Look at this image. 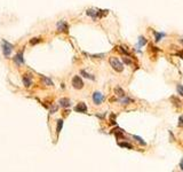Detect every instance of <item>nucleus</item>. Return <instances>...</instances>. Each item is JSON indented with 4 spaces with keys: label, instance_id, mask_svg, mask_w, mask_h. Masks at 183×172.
I'll return each instance as SVG.
<instances>
[{
    "label": "nucleus",
    "instance_id": "obj_7",
    "mask_svg": "<svg viewBox=\"0 0 183 172\" xmlns=\"http://www.w3.org/2000/svg\"><path fill=\"white\" fill-rule=\"evenodd\" d=\"M75 109H76V112H87V106L84 102H80L79 104H77V107Z\"/></svg>",
    "mask_w": 183,
    "mask_h": 172
},
{
    "label": "nucleus",
    "instance_id": "obj_10",
    "mask_svg": "<svg viewBox=\"0 0 183 172\" xmlns=\"http://www.w3.org/2000/svg\"><path fill=\"white\" fill-rule=\"evenodd\" d=\"M114 93L118 95L119 98H124V96H126V94H125V92L122 91L120 87H116L114 88Z\"/></svg>",
    "mask_w": 183,
    "mask_h": 172
},
{
    "label": "nucleus",
    "instance_id": "obj_4",
    "mask_svg": "<svg viewBox=\"0 0 183 172\" xmlns=\"http://www.w3.org/2000/svg\"><path fill=\"white\" fill-rule=\"evenodd\" d=\"M13 51V46L7 42H2V52H4V55L5 56H9L10 53Z\"/></svg>",
    "mask_w": 183,
    "mask_h": 172
},
{
    "label": "nucleus",
    "instance_id": "obj_2",
    "mask_svg": "<svg viewBox=\"0 0 183 172\" xmlns=\"http://www.w3.org/2000/svg\"><path fill=\"white\" fill-rule=\"evenodd\" d=\"M71 85H72L73 88H76V90H81L84 87V82H82V79L79 77V76H75V77L72 78Z\"/></svg>",
    "mask_w": 183,
    "mask_h": 172
},
{
    "label": "nucleus",
    "instance_id": "obj_1",
    "mask_svg": "<svg viewBox=\"0 0 183 172\" xmlns=\"http://www.w3.org/2000/svg\"><path fill=\"white\" fill-rule=\"evenodd\" d=\"M109 62H110V66H111L116 71L122 72V70H124V66H122V63L119 61V59H117L116 56H111V58L109 59Z\"/></svg>",
    "mask_w": 183,
    "mask_h": 172
},
{
    "label": "nucleus",
    "instance_id": "obj_9",
    "mask_svg": "<svg viewBox=\"0 0 183 172\" xmlns=\"http://www.w3.org/2000/svg\"><path fill=\"white\" fill-rule=\"evenodd\" d=\"M31 76H29V75H24L23 76V84L26 86V87H29V86L31 85Z\"/></svg>",
    "mask_w": 183,
    "mask_h": 172
},
{
    "label": "nucleus",
    "instance_id": "obj_8",
    "mask_svg": "<svg viewBox=\"0 0 183 172\" xmlns=\"http://www.w3.org/2000/svg\"><path fill=\"white\" fill-rule=\"evenodd\" d=\"M14 60H15V62H17L18 64H22V63H24V60H23V53H22V52L17 53Z\"/></svg>",
    "mask_w": 183,
    "mask_h": 172
},
{
    "label": "nucleus",
    "instance_id": "obj_6",
    "mask_svg": "<svg viewBox=\"0 0 183 172\" xmlns=\"http://www.w3.org/2000/svg\"><path fill=\"white\" fill-rule=\"evenodd\" d=\"M59 102H60V106L63 107V108H68V107L71 106V101H70V99H68V98H62V99H60Z\"/></svg>",
    "mask_w": 183,
    "mask_h": 172
},
{
    "label": "nucleus",
    "instance_id": "obj_14",
    "mask_svg": "<svg viewBox=\"0 0 183 172\" xmlns=\"http://www.w3.org/2000/svg\"><path fill=\"white\" fill-rule=\"evenodd\" d=\"M119 146L120 147H125V148H128V149H133V146L127 144V142H119Z\"/></svg>",
    "mask_w": 183,
    "mask_h": 172
},
{
    "label": "nucleus",
    "instance_id": "obj_18",
    "mask_svg": "<svg viewBox=\"0 0 183 172\" xmlns=\"http://www.w3.org/2000/svg\"><path fill=\"white\" fill-rule=\"evenodd\" d=\"M40 42H41L40 38H35V39H31V40H30V44H31V45H35V44L40 43Z\"/></svg>",
    "mask_w": 183,
    "mask_h": 172
},
{
    "label": "nucleus",
    "instance_id": "obj_13",
    "mask_svg": "<svg viewBox=\"0 0 183 172\" xmlns=\"http://www.w3.org/2000/svg\"><path fill=\"white\" fill-rule=\"evenodd\" d=\"M176 90H177V93L181 95V96H183V85L177 84V85H176Z\"/></svg>",
    "mask_w": 183,
    "mask_h": 172
},
{
    "label": "nucleus",
    "instance_id": "obj_12",
    "mask_svg": "<svg viewBox=\"0 0 183 172\" xmlns=\"http://www.w3.org/2000/svg\"><path fill=\"white\" fill-rule=\"evenodd\" d=\"M153 34H155V37H156V39H155L156 42H159V40L165 36L164 34H159V32H157V31H153Z\"/></svg>",
    "mask_w": 183,
    "mask_h": 172
},
{
    "label": "nucleus",
    "instance_id": "obj_5",
    "mask_svg": "<svg viewBox=\"0 0 183 172\" xmlns=\"http://www.w3.org/2000/svg\"><path fill=\"white\" fill-rule=\"evenodd\" d=\"M57 30L60 31V32H68V30H69V26H68V23L65 22V21H60L59 23H57Z\"/></svg>",
    "mask_w": 183,
    "mask_h": 172
},
{
    "label": "nucleus",
    "instance_id": "obj_20",
    "mask_svg": "<svg viewBox=\"0 0 183 172\" xmlns=\"http://www.w3.org/2000/svg\"><path fill=\"white\" fill-rule=\"evenodd\" d=\"M122 60H124V62H125L126 64H132V61L129 60V59H127V58H125V56L122 58Z\"/></svg>",
    "mask_w": 183,
    "mask_h": 172
},
{
    "label": "nucleus",
    "instance_id": "obj_15",
    "mask_svg": "<svg viewBox=\"0 0 183 172\" xmlns=\"http://www.w3.org/2000/svg\"><path fill=\"white\" fill-rule=\"evenodd\" d=\"M43 80L45 82V84H46V85H48V86H52L53 85V82L51 80V79H48V78L43 77Z\"/></svg>",
    "mask_w": 183,
    "mask_h": 172
},
{
    "label": "nucleus",
    "instance_id": "obj_21",
    "mask_svg": "<svg viewBox=\"0 0 183 172\" xmlns=\"http://www.w3.org/2000/svg\"><path fill=\"white\" fill-rule=\"evenodd\" d=\"M180 126H183V118L182 117L180 118Z\"/></svg>",
    "mask_w": 183,
    "mask_h": 172
},
{
    "label": "nucleus",
    "instance_id": "obj_16",
    "mask_svg": "<svg viewBox=\"0 0 183 172\" xmlns=\"http://www.w3.org/2000/svg\"><path fill=\"white\" fill-rule=\"evenodd\" d=\"M80 74H81V75H84V76H85L86 78H90V79H94V77H93V76H90L89 74H87V72H86L85 70H81V71H80Z\"/></svg>",
    "mask_w": 183,
    "mask_h": 172
},
{
    "label": "nucleus",
    "instance_id": "obj_3",
    "mask_svg": "<svg viewBox=\"0 0 183 172\" xmlns=\"http://www.w3.org/2000/svg\"><path fill=\"white\" fill-rule=\"evenodd\" d=\"M93 101L95 104H101V103L104 101V95L102 94L101 92H94V94H93Z\"/></svg>",
    "mask_w": 183,
    "mask_h": 172
},
{
    "label": "nucleus",
    "instance_id": "obj_17",
    "mask_svg": "<svg viewBox=\"0 0 183 172\" xmlns=\"http://www.w3.org/2000/svg\"><path fill=\"white\" fill-rule=\"evenodd\" d=\"M133 138H134V139H136V141H139L141 145H143V146H145V145H147V144H145V142H144V141H143V140H142L140 137H137V136H133Z\"/></svg>",
    "mask_w": 183,
    "mask_h": 172
},
{
    "label": "nucleus",
    "instance_id": "obj_19",
    "mask_svg": "<svg viewBox=\"0 0 183 172\" xmlns=\"http://www.w3.org/2000/svg\"><path fill=\"white\" fill-rule=\"evenodd\" d=\"M147 44V40L143 37H140V46H144Z\"/></svg>",
    "mask_w": 183,
    "mask_h": 172
},
{
    "label": "nucleus",
    "instance_id": "obj_22",
    "mask_svg": "<svg viewBox=\"0 0 183 172\" xmlns=\"http://www.w3.org/2000/svg\"><path fill=\"white\" fill-rule=\"evenodd\" d=\"M180 168H181V170L183 171V158H182V161H181V163H180Z\"/></svg>",
    "mask_w": 183,
    "mask_h": 172
},
{
    "label": "nucleus",
    "instance_id": "obj_11",
    "mask_svg": "<svg viewBox=\"0 0 183 172\" xmlns=\"http://www.w3.org/2000/svg\"><path fill=\"white\" fill-rule=\"evenodd\" d=\"M62 128H63V120H57V128H56V133H57V134L61 132Z\"/></svg>",
    "mask_w": 183,
    "mask_h": 172
}]
</instances>
